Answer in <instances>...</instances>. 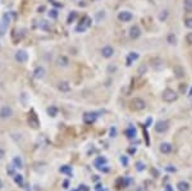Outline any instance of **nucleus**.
Wrapping results in <instances>:
<instances>
[{"label": "nucleus", "instance_id": "f257e3e1", "mask_svg": "<svg viewBox=\"0 0 192 191\" xmlns=\"http://www.w3.org/2000/svg\"><path fill=\"white\" fill-rule=\"evenodd\" d=\"M91 23H92V21H91L90 17H82L74 31L76 32H85L89 27H91Z\"/></svg>", "mask_w": 192, "mask_h": 191}, {"label": "nucleus", "instance_id": "f03ea898", "mask_svg": "<svg viewBox=\"0 0 192 191\" xmlns=\"http://www.w3.org/2000/svg\"><path fill=\"white\" fill-rule=\"evenodd\" d=\"M129 108L132 110H135V112L144 110L146 108V103L141 98H133L132 100L129 101Z\"/></svg>", "mask_w": 192, "mask_h": 191}, {"label": "nucleus", "instance_id": "7ed1b4c3", "mask_svg": "<svg viewBox=\"0 0 192 191\" xmlns=\"http://www.w3.org/2000/svg\"><path fill=\"white\" fill-rule=\"evenodd\" d=\"M161 99L165 101V103H173L178 99V95L177 92L172 90V89H165L163 91V95H161Z\"/></svg>", "mask_w": 192, "mask_h": 191}, {"label": "nucleus", "instance_id": "20e7f679", "mask_svg": "<svg viewBox=\"0 0 192 191\" xmlns=\"http://www.w3.org/2000/svg\"><path fill=\"white\" fill-rule=\"evenodd\" d=\"M168 128H169V122L168 121H159L158 123L155 125V131L158 132V134H164V132H167L168 131Z\"/></svg>", "mask_w": 192, "mask_h": 191}, {"label": "nucleus", "instance_id": "39448f33", "mask_svg": "<svg viewBox=\"0 0 192 191\" xmlns=\"http://www.w3.org/2000/svg\"><path fill=\"white\" fill-rule=\"evenodd\" d=\"M14 58L17 62H19V63H24V62H27V59H28V54L26 53V50H17L15 51V54H14Z\"/></svg>", "mask_w": 192, "mask_h": 191}, {"label": "nucleus", "instance_id": "423d86ee", "mask_svg": "<svg viewBox=\"0 0 192 191\" xmlns=\"http://www.w3.org/2000/svg\"><path fill=\"white\" fill-rule=\"evenodd\" d=\"M99 114L98 113H95V112H87L83 114V121L86 123H94L96 119H98Z\"/></svg>", "mask_w": 192, "mask_h": 191}, {"label": "nucleus", "instance_id": "0eeeda50", "mask_svg": "<svg viewBox=\"0 0 192 191\" xmlns=\"http://www.w3.org/2000/svg\"><path fill=\"white\" fill-rule=\"evenodd\" d=\"M12 116H13V109L10 107H2V109H0V118L8 119Z\"/></svg>", "mask_w": 192, "mask_h": 191}, {"label": "nucleus", "instance_id": "6e6552de", "mask_svg": "<svg viewBox=\"0 0 192 191\" xmlns=\"http://www.w3.org/2000/svg\"><path fill=\"white\" fill-rule=\"evenodd\" d=\"M128 35L132 40H136V39H138L140 36H141V30H140V27H137V26H132L128 31Z\"/></svg>", "mask_w": 192, "mask_h": 191}, {"label": "nucleus", "instance_id": "1a4fd4ad", "mask_svg": "<svg viewBox=\"0 0 192 191\" xmlns=\"http://www.w3.org/2000/svg\"><path fill=\"white\" fill-rule=\"evenodd\" d=\"M46 72H45V68L44 67H36L33 71V79L36 80H42L44 77H45Z\"/></svg>", "mask_w": 192, "mask_h": 191}, {"label": "nucleus", "instance_id": "9d476101", "mask_svg": "<svg viewBox=\"0 0 192 191\" xmlns=\"http://www.w3.org/2000/svg\"><path fill=\"white\" fill-rule=\"evenodd\" d=\"M113 54H114V49H113V46H110V45H105L102 49H101V55L104 57V58H111L113 57Z\"/></svg>", "mask_w": 192, "mask_h": 191}, {"label": "nucleus", "instance_id": "9b49d317", "mask_svg": "<svg viewBox=\"0 0 192 191\" xmlns=\"http://www.w3.org/2000/svg\"><path fill=\"white\" fill-rule=\"evenodd\" d=\"M69 64V58L65 57V55H59L56 58V66L60 67V68H64Z\"/></svg>", "mask_w": 192, "mask_h": 191}, {"label": "nucleus", "instance_id": "f8f14e48", "mask_svg": "<svg viewBox=\"0 0 192 191\" xmlns=\"http://www.w3.org/2000/svg\"><path fill=\"white\" fill-rule=\"evenodd\" d=\"M132 13H129V12H120L119 14H118V19L120 21V22H129L131 19H132Z\"/></svg>", "mask_w": 192, "mask_h": 191}, {"label": "nucleus", "instance_id": "ddd939ff", "mask_svg": "<svg viewBox=\"0 0 192 191\" xmlns=\"http://www.w3.org/2000/svg\"><path fill=\"white\" fill-rule=\"evenodd\" d=\"M159 150H160L161 154H170L172 150H173V146L169 142H163L159 146Z\"/></svg>", "mask_w": 192, "mask_h": 191}, {"label": "nucleus", "instance_id": "4468645a", "mask_svg": "<svg viewBox=\"0 0 192 191\" xmlns=\"http://www.w3.org/2000/svg\"><path fill=\"white\" fill-rule=\"evenodd\" d=\"M28 125H30L32 128H37V127H39L37 117L33 116V112H31V114H30V117H28Z\"/></svg>", "mask_w": 192, "mask_h": 191}, {"label": "nucleus", "instance_id": "2eb2a0df", "mask_svg": "<svg viewBox=\"0 0 192 191\" xmlns=\"http://www.w3.org/2000/svg\"><path fill=\"white\" fill-rule=\"evenodd\" d=\"M58 90L62 91V92H68L69 90H71V86H69V83L67 81H60L58 83Z\"/></svg>", "mask_w": 192, "mask_h": 191}, {"label": "nucleus", "instance_id": "dca6fc26", "mask_svg": "<svg viewBox=\"0 0 192 191\" xmlns=\"http://www.w3.org/2000/svg\"><path fill=\"white\" fill-rule=\"evenodd\" d=\"M106 163H108V160H106L105 157H98V158H96V160L94 162L95 167H98V168H102V166H105Z\"/></svg>", "mask_w": 192, "mask_h": 191}, {"label": "nucleus", "instance_id": "f3484780", "mask_svg": "<svg viewBox=\"0 0 192 191\" xmlns=\"http://www.w3.org/2000/svg\"><path fill=\"white\" fill-rule=\"evenodd\" d=\"M136 134H137V131H136V128H135L132 125L127 127V129H126V136L129 138V140H131V138H133V137L136 136Z\"/></svg>", "mask_w": 192, "mask_h": 191}, {"label": "nucleus", "instance_id": "a211bd4d", "mask_svg": "<svg viewBox=\"0 0 192 191\" xmlns=\"http://www.w3.org/2000/svg\"><path fill=\"white\" fill-rule=\"evenodd\" d=\"M177 189H178V191H188L190 190V184L187 181H179L177 184Z\"/></svg>", "mask_w": 192, "mask_h": 191}, {"label": "nucleus", "instance_id": "6ab92c4d", "mask_svg": "<svg viewBox=\"0 0 192 191\" xmlns=\"http://www.w3.org/2000/svg\"><path fill=\"white\" fill-rule=\"evenodd\" d=\"M46 113H48V116H49V117L54 118V117H56V116H58L59 109H58L56 107H54V105H51V107H49V108L46 109Z\"/></svg>", "mask_w": 192, "mask_h": 191}, {"label": "nucleus", "instance_id": "aec40b11", "mask_svg": "<svg viewBox=\"0 0 192 191\" xmlns=\"http://www.w3.org/2000/svg\"><path fill=\"white\" fill-rule=\"evenodd\" d=\"M137 58H138V54L137 53H129L128 57H127V60H126V64L127 66H131V64L135 62V60H137Z\"/></svg>", "mask_w": 192, "mask_h": 191}, {"label": "nucleus", "instance_id": "412c9836", "mask_svg": "<svg viewBox=\"0 0 192 191\" xmlns=\"http://www.w3.org/2000/svg\"><path fill=\"white\" fill-rule=\"evenodd\" d=\"M173 71H174V74H176L178 79H182L183 76H185V72H183V68L179 67V66H176L173 68Z\"/></svg>", "mask_w": 192, "mask_h": 191}, {"label": "nucleus", "instance_id": "4be33fe9", "mask_svg": "<svg viewBox=\"0 0 192 191\" xmlns=\"http://www.w3.org/2000/svg\"><path fill=\"white\" fill-rule=\"evenodd\" d=\"M13 166H14L15 168H18V169H21V168H22L23 163H22L21 157H14V158H13Z\"/></svg>", "mask_w": 192, "mask_h": 191}, {"label": "nucleus", "instance_id": "5701e85b", "mask_svg": "<svg viewBox=\"0 0 192 191\" xmlns=\"http://www.w3.org/2000/svg\"><path fill=\"white\" fill-rule=\"evenodd\" d=\"M59 171H60V173H63V175H68V176L72 175V168L69 166H62Z\"/></svg>", "mask_w": 192, "mask_h": 191}, {"label": "nucleus", "instance_id": "b1692460", "mask_svg": "<svg viewBox=\"0 0 192 191\" xmlns=\"http://www.w3.org/2000/svg\"><path fill=\"white\" fill-rule=\"evenodd\" d=\"M167 41L169 42L170 45H176V42H177L176 35H174V33H169V35H168V37H167Z\"/></svg>", "mask_w": 192, "mask_h": 191}, {"label": "nucleus", "instance_id": "393cba45", "mask_svg": "<svg viewBox=\"0 0 192 191\" xmlns=\"http://www.w3.org/2000/svg\"><path fill=\"white\" fill-rule=\"evenodd\" d=\"M14 182H15V184L17 185H18V186H23L24 184H23V177H22V175H14Z\"/></svg>", "mask_w": 192, "mask_h": 191}, {"label": "nucleus", "instance_id": "a878e982", "mask_svg": "<svg viewBox=\"0 0 192 191\" xmlns=\"http://www.w3.org/2000/svg\"><path fill=\"white\" fill-rule=\"evenodd\" d=\"M183 6L187 12H192V0H185L183 2Z\"/></svg>", "mask_w": 192, "mask_h": 191}, {"label": "nucleus", "instance_id": "bb28decb", "mask_svg": "<svg viewBox=\"0 0 192 191\" xmlns=\"http://www.w3.org/2000/svg\"><path fill=\"white\" fill-rule=\"evenodd\" d=\"M2 23L3 24H5L6 26V27H8V26H9V23H10V17H9V14H4L3 15V19H2Z\"/></svg>", "mask_w": 192, "mask_h": 191}, {"label": "nucleus", "instance_id": "cd10ccee", "mask_svg": "<svg viewBox=\"0 0 192 191\" xmlns=\"http://www.w3.org/2000/svg\"><path fill=\"white\" fill-rule=\"evenodd\" d=\"M48 15L50 17V18H53V19H55V18H58V12L55 11V9H50L49 12H48Z\"/></svg>", "mask_w": 192, "mask_h": 191}, {"label": "nucleus", "instance_id": "c85d7f7f", "mask_svg": "<svg viewBox=\"0 0 192 191\" xmlns=\"http://www.w3.org/2000/svg\"><path fill=\"white\" fill-rule=\"evenodd\" d=\"M6 32V26L3 24L2 22H0V36H3V35H5Z\"/></svg>", "mask_w": 192, "mask_h": 191}, {"label": "nucleus", "instance_id": "c756f323", "mask_svg": "<svg viewBox=\"0 0 192 191\" xmlns=\"http://www.w3.org/2000/svg\"><path fill=\"white\" fill-rule=\"evenodd\" d=\"M185 26H186L187 28H191L192 30V18H187L185 21Z\"/></svg>", "mask_w": 192, "mask_h": 191}, {"label": "nucleus", "instance_id": "7c9ffc66", "mask_svg": "<svg viewBox=\"0 0 192 191\" xmlns=\"http://www.w3.org/2000/svg\"><path fill=\"white\" fill-rule=\"evenodd\" d=\"M41 28H44V30H49V23L45 22V21H41Z\"/></svg>", "mask_w": 192, "mask_h": 191}, {"label": "nucleus", "instance_id": "2f4dec72", "mask_svg": "<svg viewBox=\"0 0 192 191\" xmlns=\"http://www.w3.org/2000/svg\"><path fill=\"white\" fill-rule=\"evenodd\" d=\"M186 40H187V42L190 45H192V32H190L187 36H186Z\"/></svg>", "mask_w": 192, "mask_h": 191}, {"label": "nucleus", "instance_id": "473e14b6", "mask_svg": "<svg viewBox=\"0 0 192 191\" xmlns=\"http://www.w3.org/2000/svg\"><path fill=\"white\" fill-rule=\"evenodd\" d=\"M77 14H76V12H72L71 14H69V19H68V23H71L73 19H74V17H76Z\"/></svg>", "mask_w": 192, "mask_h": 191}, {"label": "nucleus", "instance_id": "72a5a7b5", "mask_svg": "<svg viewBox=\"0 0 192 191\" xmlns=\"http://www.w3.org/2000/svg\"><path fill=\"white\" fill-rule=\"evenodd\" d=\"M136 168H137L138 171H142V169L145 168V166H144V163H141V162H140V163H137V164H136Z\"/></svg>", "mask_w": 192, "mask_h": 191}, {"label": "nucleus", "instance_id": "f704fd0d", "mask_svg": "<svg viewBox=\"0 0 192 191\" xmlns=\"http://www.w3.org/2000/svg\"><path fill=\"white\" fill-rule=\"evenodd\" d=\"M165 15H167V12H163V13L159 15V17H160V21H165V18H167Z\"/></svg>", "mask_w": 192, "mask_h": 191}, {"label": "nucleus", "instance_id": "c9c22d12", "mask_svg": "<svg viewBox=\"0 0 192 191\" xmlns=\"http://www.w3.org/2000/svg\"><path fill=\"white\" fill-rule=\"evenodd\" d=\"M120 160H122V164H123V166H127V164H128L127 158H126V157H122V158H120Z\"/></svg>", "mask_w": 192, "mask_h": 191}, {"label": "nucleus", "instance_id": "e433bc0d", "mask_svg": "<svg viewBox=\"0 0 192 191\" xmlns=\"http://www.w3.org/2000/svg\"><path fill=\"white\" fill-rule=\"evenodd\" d=\"M63 187H64V189H68V187H69V180H65V181L63 182Z\"/></svg>", "mask_w": 192, "mask_h": 191}, {"label": "nucleus", "instance_id": "4c0bfd02", "mask_svg": "<svg viewBox=\"0 0 192 191\" xmlns=\"http://www.w3.org/2000/svg\"><path fill=\"white\" fill-rule=\"evenodd\" d=\"M165 169H167L168 172H172V173H174V172H176V168H174V167H167Z\"/></svg>", "mask_w": 192, "mask_h": 191}, {"label": "nucleus", "instance_id": "58836bf2", "mask_svg": "<svg viewBox=\"0 0 192 191\" xmlns=\"http://www.w3.org/2000/svg\"><path fill=\"white\" fill-rule=\"evenodd\" d=\"M4 155H5V151L3 149H0V160H2L4 158Z\"/></svg>", "mask_w": 192, "mask_h": 191}, {"label": "nucleus", "instance_id": "ea45409f", "mask_svg": "<svg viewBox=\"0 0 192 191\" xmlns=\"http://www.w3.org/2000/svg\"><path fill=\"white\" fill-rule=\"evenodd\" d=\"M128 150H129V154H132V155L136 153V149H135V147H129Z\"/></svg>", "mask_w": 192, "mask_h": 191}, {"label": "nucleus", "instance_id": "a19ab883", "mask_svg": "<svg viewBox=\"0 0 192 191\" xmlns=\"http://www.w3.org/2000/svg\"><path fill=\"white\" fill-rule=\"evenodd\" d=\"M115 135V128L111 127V131H110V136H114Z\"/></svg>", "mask_w": 192, "mask_h": 191}, {"label": "nucleus", "instance_id": "79ce46f5", "mask_svg": "<svg viewBox=\"0 0 192 191\" xmlns=\"http://www.w3.org/2000/svg\"><path fill=\"white\" fill-rule=\"evenodd\" d=\"M151 122H152V118H149V119H147V122H146V126H150Z\"/></svg>", "mask_w": 192, "mask_h": 191}, {"label": "nucleus", "instance_id": "37998d69", "mask_svg": "<svg viewBox=\"0 0 192 191\" xmlns=\"http://www.w3.org/2000/svg\"><path fill=\"white\" fill-rule=\"evenodd\" d=\"M165 191H173V189H172V186H170V185H168L167 187H165Z\"/></svg>", "mask_w": 192, "mask_h": 191}, {"label": "nucleus", "instance_id": "c03bdc74", "mask_svg": "<svg viewBox=\"0 0 192 191\" xmlns=\"http://www.w3.org/2000/svg\"><path fill=\"white\" fill-rule=\"evenodd\" d=\"M140 191H141V190H140Z\"/></svg>", "mask_w": 192, "mask_h": 191}]
</instances>
